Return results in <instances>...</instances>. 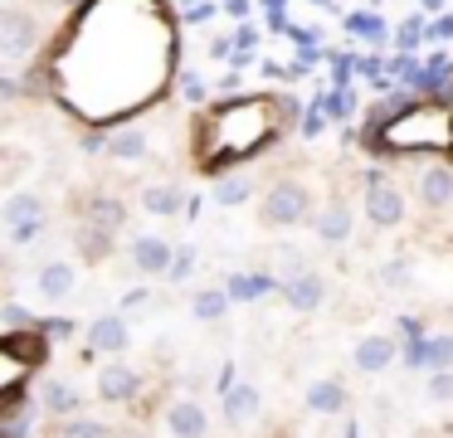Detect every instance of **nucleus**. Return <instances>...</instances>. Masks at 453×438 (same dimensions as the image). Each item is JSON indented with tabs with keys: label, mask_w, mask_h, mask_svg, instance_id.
<instances>
[{
	"label": "nucleus",
	"mask_w": 453,
	"mask_h": 438,
	"mask_svg": "<svg viewBox=\"0 0 453 438\" xmlns=\"http://www.w3.org/2000/svg\"><path fill=\"white\" fill-rule=\"evenodd\" d=\"M453 78V64H449V54H434L429 64H419L414 68V78L410 83L419 88V93H443V83Z\"/></svg>",
	"instance_id": "nucleus-17"
},
{
	"label": "nucleus",
	"mask_w": 453,
	"mask_h": 438,
	"mask_svg": "<svg viewBox=\"0 0 453 438\" xmlns=\"http://www.w3.org/2000/svg\"><path fill=\"white\" fill-rule=\"evenodd\" d=\"M258 409H264V395H258L254 385H244V380L225 395V419H229V424H254Z\"/></svg>",
	"instance_id": "nucleus-13"
},
{
	"label": "nucleus",
	"mask_w": 453,
	"mask_h": 438,
	"mask_svg": "<svg viewBox=\"0 0 453 438\" xmlns=\"http://www.w3.org/2000/svg\"><path fill=\"white\" fill-rule=\"evenodd\" d=\"M0 97H5V103H15V97H20V83H15V78H5V83H0Z\"/></svg>",
	"instance_id": "nucleus-40"
},
{
	"label": "nucleus",
	"mask_w": 453,
	"mask_h": 438,
	"mask_svg": "<svg viewBox=\"0 0 453 438\" xmlns=\"http://www.w3.org/2000/svg\"><path fill=\"white\" fill-rule=\"evenodd\" d=\"M380 282H390V288H400V282H410V268H404V258H390L380 268Z\"/></svg>",
	"instance_id": "nucleus-31"
},
{
	"label": "nucleus",
	"mask_w": 453,
	"mask_h": 438,
	"mask_svg": "<svg viewBox=\"0 0 453 438\" xmlns=\"http://www.w3.org/2000/svg\"><path fill=\"white\" fill-rule=\"evenodd\" d=\"M317 239L322 243H346L351 239V210H346V204H332V210L317 219Z\"/></svg>",
	"instance_id": "nucleus-19"
},
{
	"label": "nucleus",
	"mask_w": 453,
	"mask_h": 438,
	"mask_svg": "<svg viewBox=\"0 0 453 438\" xmlns=\"http://www.w3.org/2000/svg\"><path fill=\"white\" fill-rule=\"evenodd\" d=\"M225 10H229V15L244 19V15H249V0H225Z\"/></svg>",
	"instance_id": "nucleus-42"
},
{
	"label": "nucleus",
	"mask_w": 453,
	"mask_h": 438,
	"mask_svg": "<svg viewBox=\"0 0 453 438\" xmlns=\"http://www.w3.org/2000/svg\"><path fill=\"white\" fill-rule=\"evenodd\" d=\"M307 210H312V195H307L303 181L268 185V195H264V224H297Z\"/></svg>",
	"instance_id": "nucleus-2"
},
{
	"label": "nucleus",
	"mask_w": 453,
	"mask_h": 438,
	"mask_svg": "<svg viewBox=\"0 0 453 438\" xmlns=\"http://www.w3.org/2000/svg\"><path fill=\"white\" fill-rule=\"evenodd\" d=\"M171 258H176V249H171L166 239H157V234H142V239H132V268L147 273V278H166V273H171Z\"/></svg>",
	"instance_id": "nucleus-6"
},
{
	"label": "nucleus",
	"mask_w": 453,
	"mask_h": 438,
	"mask_svg": "<svg viewBox=\"0 0 453 438\" xmlns=\"http://www.w3.org/2000/svg\"><path fill=\"white\" fill-rule=\"evenodd\" d=\"M449 365H453V331L424 341V370H449Z\"/></svg>",
	"instance_id": "nucleus-23"
},
{
	"label": "nucleus",
	"mask_w": 453,
	"mask_h": 438,
	"mask_svg": "<svg viewBox=\"0 0 453 438\" xmlns=\"http://www.w3.org/2000/svg\"><path fill=\"white\" fill-rule=\"evenodd\" d=\"M59 438H112V428H103L98 419H64Z\"/></svg>",
	"instance_id": "nucleus-26"
},
{
	"label": "nucleus",
	"mask_w": 453,
	"mask_h": 438,
	"mask_svg": "<svg viewBox=\"0 0 453 438\" xmlns=\"http://www.w3.org/2000/svg\"><path fill=\"white\" fill-rule=\"evenodd\" d=\"M234 385H239V370H234V360H225V365H219V380H215V389H219V395H229Z\"/></svg>",
	"instance_id": "nucleus-33"
},
{
	"label": "nucleus",
	"mask_w": 453,
	"mask_h": 438,
	"mask_svg": "<svg viewBox=\"0 0 453 438\" xmlns=\"http://www.w3.org/2000/svg\"><path fill=\"white\" fill-rule=\"evenodd\" d=\"M283 297H288V307L293 311H317L326 302V282H322V273H312V268H293V278L283 282Z\"/></svg>",
	"instance_id": "nucleus-5"
},
{
	"label": "nucleus",
	"mask_w": 453,
	"mask_h": 438,
	"mask_svg": "<svg viewBox=\"0 0 453 438\" xmlns=\"http://www.w3.org/2000/svg\"><path fill=\"white\" fill-rule=\"evenodd\" d=\"M64 5H79V0H64Z\"/></svg>",
	"instance_id": "nucleus-46"
},
{
	"label": "nucleus",
	"mask_w": 453,
	"mask_h": 438,
	"mask_svg": "<svg viewBox=\"0 0 453 438\" xmlns=\"http://www.w3.org/2000/svg\"><path fill=\"white\" fill-rule=\"evenodd\" d=\"M30 434V419L20 414V409H15V414H5V438H25Z\"/></svg>",
	"instance_id": "nucleus-32"
},
{
	"label": "nucleus",
	"mask_w": 453,
	"mask_h": 438,
	"mask_svg": "<svg viewBox=\"0 0 453 438\" xmlns=\"http://www.w3.org/2000/svg\"><path fill=\"white\" fill-rule=\"evenodd\" d=\"M35 39H40V19H35L30 10H20V5L0 10V54L11 58V64L30 54Z\"/></svg>",
	"instance_id": "nucleus-4"
},
{
	"label": "nucleus",
	"mask_w": 453,
	"mask_h": 438,
	"mask_svg": "<svg viewBox=\"0 0 453 438\" xmlns=\"http://www.w3.org/2000/svg\"><path fill=\"white\" fill-rule=\"evenodd\" d=\"M346 29H351L356 39H375V44L385 39V19L375 15V10H351V15H346Z\"/></svg>",
	"instance_id": "nucleus-22"
},
{
	"label": "nucleus",
	"mask_w": 453,
	"mask_h": 438,
	"mask_svg": "<svg viewBox=\"0 0 453 438\" xmlns=\"http://www.w3.org/2000/svg\"><path fill=\"white\" fill-rule=\"evenodd\" d=\"M35 327H40L44 336H69V331H73V321H59V317H54V321H35Z\"/></svg>",
	"instance_id": "nucleus-36"
},
{
	"label": "nucleus",
	"mask_w": 453,
	"mask_h": 438,
	"mask_svg": "<svg viewBox=\"0 0 453 438\" xmlns=\"http://www.w3.org/2000/svg\"><path fill=\"white\" fill-rule=\"evenodd\" d=\"M98 395L103 399H137L142 395V375L132 365H103L98 370Z\"/></svg>",
	"instance_id": "nucleus-10"
},
{
	"label": "nucleus",
	"mask_w": 453,
	"mask_h": 438,
	"mask_svg": "<svg viewBox=\"0 0 453 438\" xmlns=\"http://www.w3.org/2000/svg\"><path fill=\"white\" fill-rule=\"evenodd\" d=\"M419 35H424V19L414 15V19H404V25H400V35H395V44H400V49H414V44H419Z\"/></svg>",
	"instance_id": "nucleus-29"
},
{
	"label": "nucleus",
	"mask_w": 453,
	"mask_h": 438,
	"mask_svg": "<svg viewBox=\"0 0 453 438\" xmlns=\"http://www.w3.org/2000/svg\"><path fill=\"white\" fill-rule=\"evenodd\" d=\"M342 438H361V434H356V424H346V434Z\"/></svg>",
	"instance_id": "nucleus-44"
},
{
	"label": "nucleus",
	"mask_w": 453,
	"mask_h": 438,
	"mask_svg": "<svg viewBox=\"0 0 453 438\" xmlns=\"http://www.w3.org/2000/svg\"><path fill=\"white\" fill-rule=\"evenodd\" d=\"M35 282H40V297L59 302V297H69V292L79 288V273H73V263L54 258V263H44V268L35 273Z\"/></svg>",
	"instance_id": "nucleus-11"
},
{
	"label": "nucleus",
	"mask_w": 453,
	"mask_h": 438,
	"mask_svg": "<svg viewBox=\"0 0 453 438\" xmlns=\"http://www.w3.org/2000/svg\"><path fill=\"white\" fill-rule=\"evenodd\" d=\"M424 35H429L434 44H443V39H453V15H434L429 25H424Z\"/></svg>",
	"instance_id": "nucleus-30"
},
{
	"label": "nucleus",
	"mask_w": 453,
	"mask_h": 438,
	"mask_svg": "<svg viewBox=\"0 0 453 438\" xmlns=\"http://www.w3.org/2000/svg\"><path fill=\"white\" fill-rule=\"evenodd\" d=\"M215 200H219V204H244V200H249V181H225V185H215Z\"/></svg>",
	"instance_id": "nucleus-28"
},
{
	"label": "nucleus",
	"mask_w": 453,
	"mask_h": 438,
	"mask_svg": "<svg viewBox=\"0 0 453 438\" xmlns=\"http://www.w3.org/2000/svg\"><path fill=\"white\" fill-rule=\"evenodd\" d=\"M254 44H258V29L254 25H239L234 29V49H254Z\"/></svg>",
	"instance_id": "nucleus-35"
},
{
	"label": "nucleus",
	"mask_w": 453,
	"mask_h": 438,
	"mask_svg": "<svg viewBox=\"0 0 453 438\" xmlns=\"http://www.w3.org/2000/svg\"><path fill=\"white\" fill-rule=\"evenodd\" d=\"M424 395H429L434 404H453V370H429V380H424Z\"/></svg>",
	"instance_id": "nucleus-25"
},
{
	"label": "nucleus",
	"mask_w": 453,
	"mask_h": 438,
	"mask_svg": "<svg viewBox=\"0 0 453 438\" xmlns=\"http://www.w3.org/2000/svg\"><path fill=\"white\" fill-rule=\"evenodd\" d=\"M190 5H196V0H190Z\"/></svg>",
	"instance_id": "nucleus-49"
},
{
	"label": "nucleus",
	"mask_w": 453,
	"mask_h": 438,
	"mask_svg": "<svg viewBox=\"0 0 453 438\" xmlns=\"http://www.w3.org/2000/svg\"><path fill=\"white\" fill-rule=\"evenodd\" d=\"M215 15V5H210V0H200V5H190V19H210Z\"/></svg>",
	"instance_id": "nucleus-41"
},
{
	"label": "nucleus",
	"mask_w": 453,
	"mask_h": 438,
	"mask_svg": "<svg viewBox=\"0 0 453 438\" xmlns=\"http://www.w3.org/2000/svg\"><path fill=\"white\" fill-rule=\"evenodd\" d=\"M5 356L11 360H25V365H44L50 360V346H44V331H11L5 336Z\"/></svg>",
	"instance_id": "nucleus-12"
},
{
	"label": "nucleus",
	"mask_w": 453,
	"mask_h": 438,
	"mask_svg": "<svg viewBox=\"0 0 453 438\" xmlns=\"http://www.w3.org/2000/svg\"><path fill=\"white\" fill-rule=\"evenodd\" d=\"M229 302H234V297H229V288L225 292L205 288V292H196V302H190V317H196V321H219L229 311Z\"/></svg>",
	"instance_id": "nucleus-20"
},
{
	"label": "nucleus",
	"mask_w": 453,
	"mask_h": 438,
	"mask_svg": "<svg viewBox=\"0 0 453 438\" xmlns=\"http://www.w3.org/2000/svg\"><path fill=\"white\" fill-rule=\"evenodd\" d=\"M307 409H312V414H342L346 409V385L342 380H317V385L307 389Z\"/></svg>",
	"instance_id": "nucleus-15"
},
{
	"label": "nucleus",
	"mask_w": 453,
	"mask_h": 438,
	"mask_svg": "<svg viewBox=\"0 0 453 438\" xmlns=\"http://www.w3.org/2000/svg\"><path fill=\"white\" fill-rule=\"evenodd\" d=\"M5 321H11V327H30V311H25L20 302H11V307H5Z\"/></svg>",
	"instance_id": "nucleus-37"
},
{
	"label": "nucleus",
	"mask_w": 453,
	"mask_h": 438,
	"mask_svg": "<svg viewBox=\"0 0 453 438\" xmlns=\"http://www.w3.org/2000/svg\"><path fill=\"white\" fill-rule=\"evenodd\" d=\"M351 360H356V370H365V375H380V370H390L395 360H400V341L395 336H361Z\"/></svg>",
	"instance_id": "nucleus-7"
},
{
	"label": "nucleus",
	"mask_w": 453,
	"mask_h": 438,
	"mask_svg": "<svg viewBox=\"0 0 453 438\" xmlns=\"http://www.w3.org/2000/svg\"><path fill=\"white\" fill-rule=\"evenodd\" d=\"M317 5H332V0H317Z\"/></svg>",
	"instance_id": "nucleus-45"
},
{
	"label": "nucleus",
	"mask_w": 453,
	"mask_h": 438,
	"mask_svg": "<svg viewBox=\"0 0 453 438\" xmlns=\"http://www.w3.org/2000/svg\"><path fill=\"white\" fill-rule=\"evenodd\" d=\"M196 268H200L196 249H176V258H171V273H166V278H171V282H186Z\"/></svg>",
	"instance_id": "nucleus-27"
},
{
	"label": "nucleus",
	"mask_w": 453,
	"mask_h": 438,
	"mask_svg": "<svg viewBox=\"0 0 453 438\" xmlns=\"http://www.w3.org/2000/svg\"><path fill=\"white\" fill-rule=\"evenodd\" d=\"M122 307H127V311H137V307H147V288H137V292H127V297H122Z\"/></svg>",
	"instance_id": "nucleus-38"
},
{
	"label": "nucleus",
	"mask_w": 453,
	"mask_h": 438,
	"mask_svg": "<svg viewBox=\"0 0 453 438\" xmlns=\"http://www.w3.org/2000/svg\"><path fill=\"white\" fill-rule=\"evenodd\" d=\"M365 219H371L375 229H395V224H404L400 185H390L385 175H371V181H365Z\"/></svg>",
	"instance_id": "nucleus-3"
},
{
	"label": "nucleus",
	"mask_w": 453,
	"mask_h": 438,
	"mask_svg": "<svg viewBox=\"0 0 453 438\" xmlns=\"http://www.w3.org/2000/svg\"><path fill=\"white\" fill-rule=\"evenodd\" d=\"M180 93H186L190 103H200V97H205V83H200V73H180Z\"/></svg>",
	"instance_id": "nucleus-34"
},
{
	"label": "nucleus",
	"mask_w": 453,
	"mask_h": 438,
	"mask_svg": "<svg viewBox=\"0 0 453 438\" xmlns=\"http://www.w3.org/2000/svg\"><path fill=\"white\" fill-rule=\"evenodd\" d=\"M127 438H137V434H127Z\"/></svg>",
	"instance_id": "nucleus-47"
},
{
	"label": "nucleus",
	"mask_w": 453,
	"mask_h": 438,
	"mask_svg": "<svg viewBox=\"0 0 453 438\" xmlns=\"http://www.w3.org/2000/svg\"><path fill=\"white\" fill-rule=\"evenodd\" d=\"M108 151L118 156V161H142V156L151 151V136L142 132V127H122V132L108 136Z\"/></svg>",
	"instance_id": "nucleus-16"
},
{
	"label": "nucleus",
	"mask_w": 453,
	"mask_h": 438,
	"mask_svg": "<svg viewBox=\"0 0 453 438\" xmlns=\"http://www.w3.org/2000/svg\"><path fill=\"white\" fill-rule=\"evenodd\" d=\"M419 200H424V210H443V204H453V171L449 165H429V171H424Z\"/></svg>",
	"instance_id": "nucleus-14"
},
{
	"label": "nucleus",
	"mask_w": 453,
	"mask_h": 438,
	"mask_svg": "<svg viewBox=\"0 0 453 438\" xmlns=\"http://www.w3.org/2000/svg\"><path fill=\"white\" fill-rule=\"evenodd\" d=\"M88 346L93 350H108V356H122L132 346V327L122 317H98L88 327Z\"/></svg>",
	"instance_id": "nucleus-9"
},
{
	"label": "nucleus",
	"mask_w": 453,
	"mask_h": 438,
	"mask_svg": "<svg viewBox=\"0 0 453 438\" xmlns=\"http://www.w3.org/2000/svg\"><path fill=\"white\" fill-rule=\"evenodd\" d=\"M317 132H322V112H307L303 117V136H317Z\"/></svg>",
	"instance_id": "nucleus-39"
},
{
	"label": "nucleus",
	"mask_w": 453,
	"mask_h": 438,
	"mask_svg": "<svg viewBox=\"0 0 453 438\" xmlns=\"http://www.w3.org/2000/svg\"><path fill=\"white\" fill-rule=\"evenodd\" d=\"M122 219H127L122 200H112V195H98V200H88V224H103V229H122Z\"/></svg>",
	"instance_id": "nucleus-21"
},
{
	"label": "nucleus",
	"mask_w": 453,
	"mask_h": 438,
	"mask_svg": "<svg viewBox=\"0 0 453 438\" xmlns=\"http://www.w3.org/2000/svg\"><path fill=\"white\" fill-rule=\"evenodd\" d=\"M449 151H453V142H449Z\"/></svg>",
	"instance_id": "nucleus-48"
},
{
	"label": "nucleus",
	"mask_w": 453,
	"mask_h": 438,
	"mask_svg": "<svg viewBox=\"0 0 453 438\" xmlns=\"http://www.w3.org/2000/svg\"><path fill=\"white\" fill-rule=\"evenodd\" d=\"M142 204H147L151 214H180L190 200L176 190V185H142Z\"/></svg>",
	"instance_id": "nucleus-18"
},
{
	"label": "nucleus",
	"mask_w": 453,
	"mask_h": 438,
	"mask_svg": "<svg viewBox=\"0 0 453 438\" xmlns=\"http://www.w3.org/2000/svg\"><path fill=\"white\" fill-rule=\"evenodd\" d=\"M166 428H171V438H205L210 434V414L196 404V399H176V404L166 409Z\"/></svg>",
	"instance_id": "nucleus-8"
},
{
	"label": "nucleus",
	"mask_w": 453,
	"mask_h": 438,
	"mask_svg": "<svg viewBox=\"0 0 453 438\" xmlns=\"http://www.w3.org/2000/svg\"><path fill=\"white\" fill-rule=\"evenodd\" d=\"M258 5H264L268 15H283V5H288V0H258Z\"/></svg>",
	"instance_id": "nucleus-43"
},
{
	"label": "nucleus",
	"mask_w": 453,
	"mask_h": 438,
	"mask_svg": "<svg viewBox=\"0 0 453 438\" xmlns=\"http://www.w3.org/2000/svg\"><path fill=\"white\" fill-rule=\"evenodd\" d=\"M44 404H50L54 414H73V409H79V395H73L64 380H50V385H44Z\"/></svg>",
	"instance_id": "nucleus-24"
},
{
	"label": "nucleus",
	"mask_w": 453,
	"mask_h": 438,
	"mask_svg": "<svg viewBox=\"0 0 453 438\" xmlns=\"http://www.w3.org/2000/svg\"><path fill=\"white\" fill-rule=\"evenodd\" d=\"M0 219H5V239L11 243H30L44 229V200L35 190H15L0 210Z\"/></svg>",
	"instance_id": "nucleus-1"
}]
</instances>
